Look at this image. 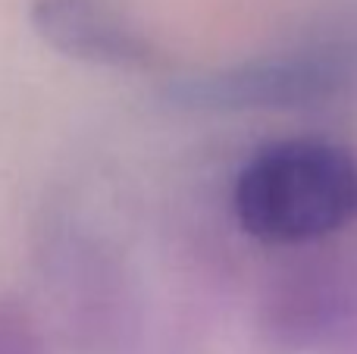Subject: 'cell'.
Listing matches in <instances>:
<instances>
[{
    "label": "cell",
    "mask_w": 357,
    "mask_h": 354,
    "mask_svg": "<svg viewBox=\"0 0 357 354\" xmlns=\"http://www.w3.org/2000/svg\"><path fill=\"white\" fill-rule=\"evenodd\" d=\"M232 213L266 245L329 238L357 223V160L317 138L266 144L235 176Z\"/></svg>",
    "instance_id": "obj_1"
},
{
    "label": "cell",
    "mask_w": 357,
    "mask_h": 354,
    "mask_svg": "<svg viewBox=\"0 0 357 354\" xmlns=\"http://www.w3.org/2000/svg\"><path fill=\"white\" fill-rule=\"evenodd\" d=\"M342 82L339 63L320 56H291V60H266L245 69H232L226 75H213L201 82V100H220L229 107H282L291 100H307L333 91Z\"/></svg>",
    "instance_id": "obj_3"
},
{
    "label": "cell",
    "mask_w": 357,
    "mask_h": 354,
    "mask_svg": "<svg viewBox=\"0 0 357 354\" xmlns=\"http://www.w3.org/2000/svg\"><path fill=\"white\" fill-rule=\"evenodd\" d=\"M35 31L63 56L107 69H148L154 44L116 0H31Z\"/></svg>",
    "instance_id": "obj_2"
}]
</instances>
